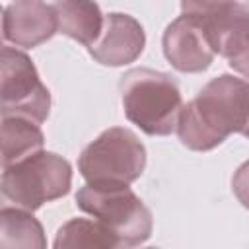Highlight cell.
I'll use <instances>...</instances> for the list:
<instances>
[{
  "mask_svg": "<svg viewBox=\"0 0 249 249\" xmlns=\"http://www.w3.org/2000/svg\"><path fill=\"white\" fill-rule=\"evenodd\" d=\"M119 89L126 119L142 132L167 136L177 130L183 97L173 76L152 68H132L121 76Z\"/></svg>",
  "mask_w": 249,
  "mask_h": 249,
  "instance_id": "2",
  "label": "cell"
},
{
  "mask_svg": "<svg viewBox=\"0 0 249 249\" xmlns=\"http://www.w3.org/2000/svg\"><path fill=\"white\" fill-rule=\"evenodd\" d=\"M76 204L113 231L119 247H136L152 235V212L124 183H88Z\"/></svg>",
  "mask_w": 249,
  "mask_h": 249,
  "instance_id": "3",
  "label": "cell"
},
{
  "mask_svg": "<svg viewBox=\"0 0 249 249\" xmlns=\"http://www.w3.org/2000/svg\"><path fill=\"white\" fill-rule=\"evenodd\" d=\"M163 54L169 64L187 74L206 70L214 60V49L206 35L202 18L183 14L163 31Z\"/></svg>",
  "mask_w": 249,
  "mask_h": 249,
  "instance_id": "7",
  "label": "cell"
},
{
  "mask_svg": "<svg viewBox=\"0 0 249 249\" xmlns=\"http://www.w3.org/2000/svg\"><path fill=\"white\" fill-rule=\"evenodd\" d=\"M241 134H243V136H245V138H249V123H247V126H245V128H243V132H241Z\"/></svg>",
  "mask_w": 249,
  "mask_h": 249,
  "instance_id": "18",
  "label": "cell"
},
{
  "mask_svg": "<svg viewBox=\"0 0 249 249\" xmlns=\"http://www.w3.org/2000/svg\"><path fill=\"white\" fill-rule=\"evenodd\" d=\"M233 0H181V10L183 14L196 16V18H208L214 12L222 10Z\"/></svg>",
  "mask_w": 249,
  "mask_h": 249,
  "instance_id": "15",
  "label": "cell"
},
{
  "mask_svg": "<svg viewBox=\"0 0 249 249\" xmlns=\"http://www.w3.org/2000/svg\"><path fill=\"white\" fill-rule=\"evenodd\" d=\"M249 123V82L231 74L212 78L195 99L183 105L177 134L196 152L214 150L230 134L243 132Z\"/></svg>",
  "mask_w": 249,
  "mask_h": 249,
  "instance_id": "1",
  "label": "cell"
},
{
  "mask_svg": "<svg viewBox=\"0 0 249 249\" xmlns=\"http://www.w3.org/2000/svg\"><path fill=\"white\" fill-rule=\"evenodd\" d=\"M56 249H115L119 247L117 237L109 228H105L99 220L89 218H72L62 224L56 231L54 243Z\"/></svg>",
  "mask_w": 249,
  "mask_h": 249,
  "instance_id": "14",
  "label": "cell"
},
{
  "mask_svg": "<svg viewBox=\"0 0 249 249\" xmlns=\"http://www.w3.org/2000/svg\"><path fill=\"white\" fill-rule=\"evenodd\" d=\"M231 189H233V195L237 196V200L249 210V160L243 161L237 167V171L233 173Z\"/></svg>",
  "mask_w": 249,
  "mask_h": 249,
  "instance_id": "16",
  "label": "cell"
},
{
  "mask_svg": "<svg viewBox=\"0 0 249 249\" xmlns=\"http://www.w3.org/2000/svg\"><path fill=\"white\" fill-rule=\"evenodd\" d=\"M43 144L45 136L39 123L18 115L2 117V167L43 150Z\"/></svg>",
  "mask_w": 249,
  "mask_h": 249,
  "instance_id": "12",
  "label": "cell"
},
{
  "mask_svg": "<svg viewBox=\"0 0 249 249\" xmlns=\"http://www.w3.org/2000/svg\"><path fill=\"white\" fill-rule=\"evenodd\" d=\"M53 8L58 21V33L88 49L101 35L105 18L95 0H54Z\"/></svg>",
  "mask_w": 249,
  "mask_h": 249,
  "instance_id": "11",
  "label": "cell"
},
{
  "mask_svg": "<svg viewBox=\"0 0 249 249\" xmlns=\"http://www.w3.org/2000/svg\"><path fill=\"white\" fill-rule=\"evenodd\" d=\"M146 167V148L138 136L124 126H111L89 142L80 158L78 169L88 183L136 181Z\"/></svg>",
  "mask_w": 249,
  "mask_h": 249,
  "instance_id": "5",
  "label": "cell"
},
{
  "mask_svg": "<svg viewBox=\"0 0 249 249\" xmlns=\"http://www.w3.org/2000/svg\"><path fill=\"white\" fill-rule=\"evenodd\" d=\"M54 33H58L54 8L43 0H16L6 6L2 16V37L6 43L33 49Z\"/></svg>",
  "mask_w": 249,
  "mask_h": 249,
  "instance_id": "8",
  "label": "cell"
},
{
  "mask_svg": "<svg viewBox=\"0 0 249 249\" xmlns=\"http://www.w3.org/2000/svg\"><path fill=\"white\" fill-rule=\"evenodd\" d=\"M0 245L2 247H47L43 226L31 210L4 206L0 210Z\"/></svg>",
  "mask_w": 249,
  "mask_h": 249,
  "instance_id": "13",
  "label": "cell"
},
{
  "mask_svg": "<svg viewBox=\"0 0 249 249\" xmlns=\"http://www.w3.org/2000/svg\"><path fill=\"white\" fill-rule=\"evenodd\" d=\"M202 21L214 53L230 58L249 35V6L233 0Z\"/></svg>",
  "mask_w": 249,
  "mask_h": 249,
  "instance_id": "10",
  "label": "cell"
},
{
  "mask_svg": "<svg viewBox=\"0 0 249 249\" xmlns=\"http://www.w3.org/2000/svg\"><path fill=\"white\" fill-rule=\"evenodd\" d=\"M2 169V195L31 212L68 195L72 187V167L54 152L39 150Z\"/></svg>",
  "mask_w": 249,
  "mask_h": 249,
  "instance_id": "4",
  "label": "cell"
},
{
  "mask_svg": "<svg viewBox=\"0 0 249 249\" xmlns=\"http://www.w3.org/2000/svg\"><path fill=\"white\" fill-rule=\"evenodd\" d=\"M228 64H230L235 72H239L243 78L249 80V35H247V39L237 47V51L228 58Z\"/></svg>",
  "mask_w": 249,
  "mask_h": 249,
  "instance_id": "17",
  "label": "cell"
},
{
  "mask_svg": "<svg viewBox=\"0 0 249 249\" xmlns=\"http://www.w3.org/2000/svg\"><path fill=\"white\" fill-rule=\"evenodd\" d=\"M0 111L2 117L18 115L45 123L51 109V93L41 82L31 58L14 47H2Z\"/></svg>",
  "mask_w": 249,
  "mask_h": 249,
  "instance_id": "6",
  "label": "cell"
},
{
  "mask_svg": "<svg viewBox=\"0 0 249 249\" xmlns=\"http://www.w3.org/2000/svg\"><path fill=\"white\" fill-rule=\"evenodd\" d=\"M146 45L140 21L128 14L113 12L105 16L101 35L89 47V54L103 66H124L134 62Z\"/></svg>",
  "mask_w": 249,
  "mask_h": 249,
  "instance_id": "9",
  "label": "cell"
}]
</instances>
